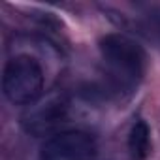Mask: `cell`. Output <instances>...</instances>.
Masks as SVG:
<instances>
[{
    "instance_id": "obj_1",
    "label": "cell",
    "mask_w": 160,
    "mask_h": 160,
    "mask_svg": "<svg viewBox=\"0 0 160 160\" xmlns=\"http://www.w3.org/2000/svg\"><path fill=\"white\" fill-rule=\"evenodd\" d=\"M100 58L109 83L117 91H132L145 72V51L132 38L111 32L100 40Z\"/></svg>"
},
{
    "instance_id": "obj_2",
    "label": "cell",
    "mask_w": 160,
    "mask_h": 160,
    "mask_svg": "<svg viewBox=\"0 0 160 160\" xmlns=\"http://www.w3.org/2000/svg\"><path fill=\"white\" fill-rule=\"evenodd\" d=\"M4 96L15 106H28L43 92L42 64L30 55H15L6 62L2 77Z\"/></svg>"
},
{
    "instance_id": "obj_3",
    "label": "cell",
    "mask_w": 160,
    "mask_h": 160,
    "mask_svg": "<svg viewBox=\"0 0 160 160\" xmlns=\"http://www.w3.org/2000/svg\"><path fill=\"white\" fill-rule=\"evenodd\" d=\"M70 100L62 91H49L28 104L21 115V124L27 134L43 138L55 136L62 122H66Z\"/></svg>"
},
{
    "instance_id": "obj_4",
    "label": "cell",
    "mask_w": 160,
    "mask_h": 160,
    "mask_svg": "<svg viewBox=\"0 0 160 160\" xmlns=\"http://www.w3.org/2000/svg\"><path fill=\"white\" fill-rule=\"evenodd\" d=\"M40 160H96V143L87 132L64 130L43 143Z\"/></svg>"
},
{
    "instance_id": "obj_5",
    "label": "cell",
    "mask_w": 160,
    "mask_h": 160,
    "mask_svg": "<svg viewBox=\"0 0 160 160\" xmlns=\"http://www.w3.org/2000/svg\"><path fill=\"white\" fill-rule=\"evenodd\" d=\"M128 149L134 160H145L151 151V130L145 121H136L128 134Z\"/></svg>"
}]
</instances>
